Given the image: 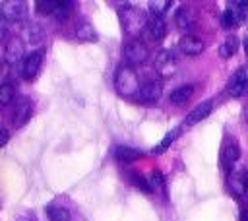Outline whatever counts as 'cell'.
Listing matches in <instances>:
<instances>
[{
    "label": "cell",
    "mask_w": 248,
    "mask_h": 221,
    "mask_svg": "<svg viewBox=\"0 0 248 221\" xmlns=\"http://www.w3.org/2000/svg\"><path fill=\"white\" fill-rule=\"evenodd\" d=\"M118 19H120L122 31L130 39H138V35L145 29V23H147V16L141 10H138V8L130 6V4L118 8Z\"/></svg>",
    "instance_id": "obj_1"
},
{
    "label": "cell",
    "mask_w": 248,
    "mask_h": 221,
    "mask_svg": "<svg viewBox=\"0 0 248 221\" xmlns=\"http://www.w3.org/2000/svg\"><path fill=\"white\" fill-rule=\"evenodd\" d=\"M140 85L141 83H140V78H138V74H136L134 68H130L126 64H122L120 68H116V72H114V89L118 91V95H122V97H134V95H138Z\"/></svg>",
    "instance_id": "obj_2"
},
{
    "label": "cell",
    "mask_w": 248,
    "mask_h": 221,
    "mask_svg": "<svg viewBox=\"0 0 248 221\" xmlns=\"http://www.w3.org/2000/svg\"><path fill=\"white\" fill-rule=\"evenodd\" d=\"M122 56H124V62L126 66L134 68L138 64H143L149 56V48L145 47V43L141 39H130L124 43L122 47Z\"/></svg>",
    "instance_id": "obj_3"
},
{
    "label": "cell",
    "mask_w": 248,
    "mask_h": 221,
    "mask_svg": "<svg viewBox=\"0 0 248 221\" xmlns=\"http://www.w3.org/2000/svg\"><path fill=\"white\" fill-rule=\"evenodd\" d=\"M238 157H240L238 142L234 138H227L223 142V147H221V167H223V171L231 174L234 165H236V161H238Z\"/></svg>",
    "instance_id": "obj_4"
},
{
    "label": "cell",
    "mask_w": 248,
    "mask_h": 221,
    "mask_svg": "<svg viewBox=\"0 0 248 221\" xmlns=\"http://www.w3.org/2000/svg\"><path fill=\"white\" fill-rule=\"evenodd\" d=\"M227 93L231 97H242L248 93V66H240L227 83Z\"/></svg>",
    "instance_id": "obj_5"
},
{
    "label": "cell",
    "mask_w": 248,
    "mask_h": 221,
    "mask_svg": "<svg viewBox=\"0 0 248 221\" xmlns=\"http://www.w3.org/2000/svg\"><path fill=\"white\" fill-rule=\"evenodd\" d=\"M153 68L157 74H161L163 78H169L174 74L176 70V60H174V54L167 48H161L157 54H155V60H153Z\"/></svg>",
    "instance_id": "obj_6"
},
{
    "label": "cell",
    "mask_w": 248,
    "mask_h": 221,
    "mask_svg": "<svg viewBox=\"0 0 248 221\" xmlns=\"http://www.w3.org/2000/svg\"><path fill=\"white\" fill-rule=\"evenodd\" d=\"M161 95H163V85H161V81L159 79H147V81H143L141 85H140V91H138V101H141V103H157L159 99H161Z\"/></svg>",
    "instance_id": "obj_7"
},
{
    "label": "cell",
    "mask_w": 248,
    "mask_h": 221,
    "mask_svg": "<svg viewBox=\"0 0 248 221\" xmlns=\"http://www.w3.org/2000/svg\"><path fill=\"white\" fill-rule=\"evenodd\" d=\"M229 188L238 198H244L248 194V171L244 167L232 169V173L229 174Z\"/></svg>",
    "instance_id": "obj_8"
},
{
    "label": "cell",
    "mask_w": 248,
    "mask_h": 221,
    "mask_svg": "<svg viewBox=\"0 0 248 221\" xmlns=\"http://www.w3.org/2000/svg\"><path fill=\"white\" fill-rule=\"evenodd\" d=\"M0 14L8 19V21H21L25 19L27 14V4L21 0H8L0 4Z\"/></svg>",
    "instance_id": "obj_9"
},
{
    "label": "cell",
    "mask_w": 248,
    "mask_h": 221,
    "mask_svg": "<svg viewBox=\"0 0 248 221\" xmlns=\"http://www.w3.org/2000/svg\"><path fill=\"white\" fill-rule=\"evenodd\" d=\"M174 25L184 33V35H192V31L196 29V14L188 8V6H180L174 12Z\"/></svg>",
    "instance_id": "obj_10"
},
{
    "label": "cell",
    "mask_w": 248,
    "mask_h": 221,
    "mask_svg": "<svg viewBox=\"0 0 248 221\" xmlns=\"http://www.w3.org/2000/svg\"><path fill=\"white\" fill-rule=\"evenodd\" d=\"M43 66V50H33L23 58V68H21V76L25 79H35L39 70Z\"/></svg>",
    "instance_id": "obj_11"
},
{
    "label": "cell",
    "mask_w": 248,
    "mask_h": 221,
    "mask_svg": "<svg viewBox=\"0 0 248 221\" xmlns=\"http://www.w3.org/2000/svg\"><path fill=\"white\" fill-rule=\"evenodd\" d=\"M178 48H180L182 54H186V56H198V54L203 52L205 45H203V41H202L200 37H196V35H182L180 41H178Z\"/></svg>",
    "instance_id": "obj_12"
},
{
    "label": "cell",
    "mask_w": 248,
    "mask_h": 221,
    "mask_svg": "<svg viewBox=\"0 0 248 221\" xmlns=\"http://www.w3.org/2000/svg\"><path fill=\"white\" fill-rule=\"evenodd\" d=\"M244 17H246V14L242 12V8H238L234 2L223 12V16H221V25L225 27V29H234V27H238L242 21H244Z\"/></svg>",
    "instance_id": "obj_13"
},
{
    "label": "cell",
    "mask_w": 248,
    "mask_h": 221,
    "mask_svg": "<svg viewBox=\"0 0 248 221\" xmlns=\"http://www.w3.org/2000/svg\"><path fill=\"white\" fill-rule=\"evenodd\" d=\"M23 56H25V45H23V41L17 39V37L10 39L8 45H6L4 60H6L8 64H17L19 60H23Z\"/></svg>",
    "instance_id": "obj_14"
},
{
    "label": "cell",
    "mask_w": 248,
    "mask_h": 221,
    "mask_svg": "<svg viewBox=\"0 0 248 221\" xmlns=\"http://www.w3.org/2000/svg\"><path fill=\"white\" fill-rule=\"evenodd\" d=\"M145 31H147L149 39H153V41L165 39V35H167V21H165V17L149 16L147 23H145Z\"/></svg>",
    "instance_id": "obj_15"
},
{
    "label": "cell",
    "mask_w": 248,
    "mask_h": 221,
    "mask_svg": "<svg viewBox=\"0 0 248 221\" xmlns=\"http://www.w3.org/2000/svg\"><path fill=\"white\" fill-rule=\"evenodd\" d=\"M31 112H33L31 101H29L27 97L17 99L16 109H14V126H16V128H21V126L31 118Z\"/></svg>",
    "instance_id": "obj_16"
},
{
    "label": "cell",
    "mask_w": 248,
    "mask_h": 221,
    "mask_svg": "<svg viewBox=\"0 0 248 221\" xmlns=\"http://www.w3.org/2000/svg\"><path fill=\"white\" fill-rule=\"evenodd\" d=\"M211 109H213V101H211V99H207V101L196 105V107L188 112V116H186V120H184V126H194V124H198L200 120L207 118L209 112H211Z\"/></svg>",
    "instance_id": "obj_17"
},
{
    "label": "cell",
    "mask_w": 248,
    "mask_h": 221,
    "mask_svg": "<svg viewBox=\"0 0 248 221\" xmlns=\"http://www.w3.org/2000/svg\"><path fill=\"white\" fill-rule=\"evenodd\" d=\"M192 93H194V85L192 83H186V85H180V87L172 89V93H170L169 99L174 105H186V101L192 97Z\"/></svg>",
    "instance_id": "obj_18"
},
{
    "label": "cell",
    "mask_w": 248,
    "mask_h": 221,
    "mask_svg": "<svg viewBox=\"0 0 248 221\" xmlns=\"http://www.w3.org/2000/svg\"><path fill=\"white\" fill-rule=\"evenodd\" d=\"M45 211H46V217L50 221H70V211L64 205H60V204L52 202V204H48L45 207Z\"/></svg>",
    "instance_id": "obj_19"
},
{
    "label": "cell",
    "mask_w": 248,
    "mask_h": 221,
    "mask_svg": "<svg viewBox=\"0 0 248 221\" xmlns=\"http://www.w3.org/2000/svg\"><path fill=\"white\" fill-rule=\"evenodd\" d=\"M76 37H78L79 41L89 43V41H95V39H97V33H95V29H93V25H91L89 21L81 19V21L76 25Z\"/></svg>",
    "instance_id": "obj_20"
},
{
    "label": "cell",
    "mask_w": 248,
    "mask_h": 221,
    "mask_svg": "<svg viewBox=\"0 0 248 221\" xmlns=\"http://www.w3.org/2000/svg\"><path fill=\"white\" fill-rule=\"evenodd\" d=\"M114 157L120 161V163H134L136 159L141 157V153L138 149H132V147H126V145H120L114 149Z\"/></svg>",
    "instance_id": "obj_21"
},
{
    "label": "cell",
    "mask_w": 248,
    "mask_h": 221,
    "mask_svg": "<svg viewBox=\"0 0 248 221\" xmlns=\"http://www.w3.org/2000/svg\"><path fill=\"white\" fill-rule=\"evenodd\" d=\"M236 50H238V39H236L234 35H229V37L221 43V48H219V52H221V56H223V58L232 56Z\"/></svg>",
    "instance_id": "obj_22"
},
{
    "label": "cell",
    "mask_w": 248,
    "mask_h": 221,
    "mask_svg": "<svg viewBox=\"0 0 248 221\" xmlns=\"http://www.w3.org/2000/svg\"><path fill=\"white\" fill-rule=\"evenodd\" d=\"M14 97H16V87H14V83L4 81V83L0 85V105H2V107H4V105H10V103L14 101Z\"/></svg>",
    "instance_id": "obj_23"
},
{
    "label": "cell",
    "mask_w": 248,
    "mask_h": 221,
    "mask_svg": "<svg viewBox=\"0 0 248 221\" xmlns=\"http://www.w3.org/2000/svg\"><path fill=\"white\" fill-rule=\"evenodd\" d=\"M172 2L170 0H151L149 2V10H151V16H159L163 17L167 10H170Z\"/></svg>",
    "instance_id": "obj_24"
},
{
    "label": "cell",
    "mask_w": 248,
    "mask_h": 221,
    "mask_svg": "<svg viewBox=\"0 0 248 221\" xmlns=\"http://www.w3.org/2000/svg\"><path fill=\"white\" fill-rule=\"evenodd\" d=\"M178 134H180V128H174V130L167 132V134H165V138L161 140L159 147H157V149H153V153H163V151H165V149H167V147L176 140V136H178Z\"/></svg>",
    "instance_id": "obj_25"
},
{
    "label": "cell",
    "mask_w": 248,
    "mask_h": 221,
    "mask_svg": "<svg viewBox=\"0 0 248 221\" xmlns=\"http://www.w3.org/2000/svg\"><path fill=\"white\" fill-rule=\"evenodd\" d=\"M56 4H58V2H52V0H41V2L35 4V8H37V12H39L41 16H50V14H54Z\"/></svg>",
    "instance_id": "obj_26"
},
{
    "label": "cell",
    "mask_w": 248,
    "mask_h": 221,
    "mask_svg": "<svg viewBox=\"0 0 248 221\" xmlns=\"http://www.w3.org/2000/svg\"><path fill=\"white\" fill-rule=\"evenodd\" d=\"M52 16H56L58 19H66V17L70 16V4H68V2H58Z\"/></svg>",
    "instance_id": "obj_27"
},
{
    "label": "cell",
    "mask_w": 248,
    "mask_h": 221,
    "mask_svg": "<svg viewBox=\"0 0 248 221\" xmlns=\"http://www.w3.org/2000/svg\"><path fill=\"white\" fill-rule=\"evenodd\" d=\"M149 188L151 190L153 188H163V176H161V173H153L149 176Z\"/></svg>",
    "instance_id": "obj_28"
},
{
    "label": "cell",
    "mask_w": 248,
    "mask_h": 221,
    "mask_svg": "<svg viewBox=\"0 0 248 221\" xmlns=\"http://www.w3.org/2000/svg\"><path fill=\"white\" fill-rule=\"evenodd\" d=\"M6 35H8V19L0 14V43H4Z\"/></svg>",
    "instance_id": "obj_29"
},
{
    "label": "cell",
    "mask_w": 248,
    "mask_h": 221,
    "mask_svg": "<svg viewBox=\"0 0 248 221\" xmlns=\"http://www.w3.org/2000/svg\"><path fill=\"white\" fill-rule=\"evenodd\" d=\"M10 140V134H8V130H2L0 132V147H4V143Z\"/></svg>",
    "instance_id": "obj_30"
},
{
    "label": "cell",
    "mask_w": 248,
    "mask_h": 221,
    "mask_svg": "<svg viewBox=\"0 0 248 221\" xmlns=\"http://www.w3.org/2000/svg\"><path fill=\"white\" fill-rule=\"evenodd\" d=\"M16 221H37V219H35L33 215H27V213H23V215H19Z\"/></svg>",
    "instance_id": "obj_31"
},
{
    "label": "cell",
    "mask_w": 248,
    "mask_h": 221,
    "mask_svg": "<svg viewBox=\"0 0 248 221\" xmlns=\"http://www.w3.org/2000/svg\"><path fill=\"white\" fill-rule=\"evenodd\" d=\"M244 52L248 54V29H246V35H244Z\"/></svg>",
    "instance_id": "obj_32"
},
{
    "label": "cell",
    "mask_w": 248,
    "mask_h": 221,
    "mask_svg": "<svg viewBox=\"0 0 248 221\" xmlns=\"http://www.w3.org/2000/svg\"><path fill=\"white\" fill-rule=\"evenodd\" d=\"M240 221H248V211H244V213H242V217H240Z\"/></svg>",
    "instance_id": "obj_33"
},
{
    "label": "cell",
    "mask_w": 248,
    "mask_h": 221,
    "mask_svg": "<svg viewBox=\"0 0 248 221\" xmlns=\"http://www.w3.org/2000/svg\"><path fill=\"white\" fill-rule=\"evenodd\" d=\"M244 116H246V120H248V105H246V109H244Z\"/></svg>",
    "instance_id": "obj_34"
},
{
    "label": "cell",
    "mask_w": 248,
    "mask_h": 221,
    "mask_svg": "<svg viewBox=\"0 0 248 221\" xmlns=\"http://www.w3.org/2000/svg\"><path fill=\"white\" fill-rule=\"evenodd\" d=\"M4 128H2V114H0V132H2Z\"/></svg>",
    "instance_id": "obj_35"
},
{
    "label": "cell",
    "mask_w": 248,
    "mask_h": 221,
    "mask_svg": "<svg viewBox=\"0 0 248 221\" xmlns=\"http://www.w3.org/2000/svg\"><path fill=\"white\" fill-rule=\"evenodd\" d=\"M0 70H2V60H0Z\"/></svg>",
    "instance_id": "obj_36"
}]
</instances>
